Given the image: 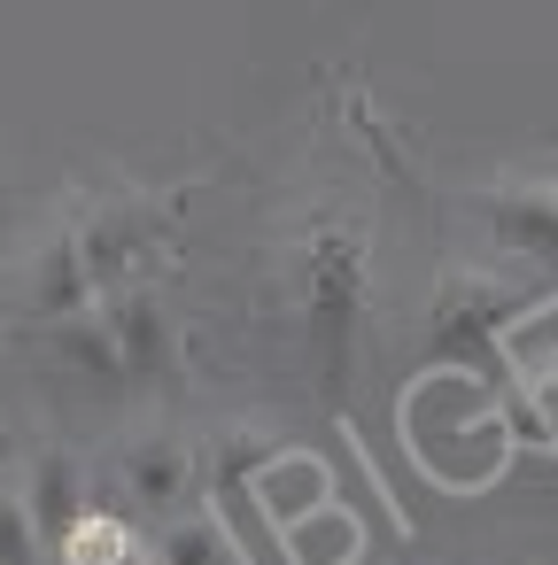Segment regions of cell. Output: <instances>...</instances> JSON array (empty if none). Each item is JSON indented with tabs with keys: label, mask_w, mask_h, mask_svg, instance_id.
Here are the masks:
<instances>
[{
	"label": "cell",
	"mask_w": 558,
	"mask_h": 565,
	"mask_svg": "<svg viewBox=\"0 0 558 565\" xmlns=\"http://www.w3.org/2000/svg\"><path fill=\"white\" fill-rule=\"evenodd\" d=\"M32 349H40L48 372L86 380V387H148V380H171V372L187 364L179 310L164 302L156 279L109 287V295H94L86 310L32 326Z\"/></svg>",
	"instance_id": "1"
},
{
	"label": "cell",
	"mask_w": 558,
	"mask_h": 565,
	"mask_svg": "<svg viewBox=\"0 0 558 565\" xmlns=\"http://www.w3.org/2000/svg\"><path fill=\"white\" fill-rule=\"evenodd\" d=\"M535 310H543V287L488 264H457L427 302V372H465L481 387L512 380V333Z\"/></svg>",
	"instance_id": "2"
},
{
	"label": "cell",
	"mask_w": 558,
	"mask_h": 565,
	"mask_svg": "<svg viewBox=\"0 0 558 565\" xmlns=\"http://www.w3.org/2000/svg\"><path fill=\"white\" fill-rule=\"evenodd\" d=\"M48 217L71 233V248H78L94 295L140 287V279H156L164 256H171V210H164L148 186H71Z\"/></svg>",
	"instance_id": "3"
},
{
	"label": "cell",
	"mask_w": 558,
	"mask_h": 565,
	"mask_svg": "<svg viewBox=\"0 0 558 565\" xmlns=\"http://www.w3.org/2000/svg\"><path fill=\"white\" fill-rule=\"evenodd\" d=\"M109 480L133 503V519L156 526V519H171V511H187L202 495V441H187L171 426H140V434H125L109 449Z\"/></svg>",
	"instance_id": "4"
},
{
	"label": "cell",
	"mask_w": 558,
	"mask_h": 565,
	"mask_svg": "<svg viewBox=\"0 0 558 565\" xmlns=\"http://www.w3.org/2000/svg\"><path fill=\"white\" fill-rule=\"evenodd\" d=\"M473 217L535 271H558V163H512L473 186Z\"/></svg>",
	"instance_id": "5"
},
{
	"label": "cell",
	"mask_w": 558,
	"mask_h": 565,
	"mask_svg": "<svg viewBox=\"0 0 558 565\" xmlns=\"http://www.w3.org/2000/svg\"><path fill=\"white\" fill-rule=\"evenodd\" d=\"M17 310H24V326H48V318H71V310H86L94 302V279H86V264H78V248H71V233L48 217L32 241H24V256H17Z\"/></svg>",
	"instance_id": "6"
},
{
	"label": "cell",
	"mask_w": 558,
	"mask_h": 565,
	"mask_svg": "<svg viewBox=\"0 0 558 565\" xmlns=\"http://www.w3.org/2000/svg\"><path fill=\"white\" fill-rule=\"evenodd\" d=\"M9 480H17V495H24V511H32V526H40L48 550H63V534L94 511V465L78 449H63V441L32 449L24 472H9Z\"/></svg>",
	"instance_id": "7"
},
{
	"label": "cell",
	"mask_w": 558,
	"mask_h": 565,
	"mask_svg": "<svg viewBox=\"0 0 558 565\" xmlns=\"http://www.w3.org/2000/svg\"><path fill=\"white\" fill-rule=\"evenodd\" d=\"M249 495H256V511L280 526V519H303L310 503H326L334 495V472H326V457L318 449H264L256 465H249Z\"/></svg>",
	"instance_id": "8"
},
{
	"label": "cell",
	"mask_w": 558,
	"mask_h": 565,
	"mask_svg": "<svg viewBox=\"0 0 558 565\" xmlns=\"http://www.w3.org/2000/svg\"><path fill=\"white\" fill-rule=\"evenodd\" d=\"M140 565H249V557H241L233 526L210 511V495H194L187 511H171V519H156V526H148Z\"/></svg>",
	"instance_id": "9"
},
{
	"label": "cell",
	"mask_w": 558,
	"mask_h": 565,
	"mask_svg": "<svg viewBox=\"0 0 558 565\" xmlns=\"http://www.w3.org/2000/svg\"><path fill=\"white\" fill-rule=\"evenodd\" d=\"M272 534H280L287 565H357V557H365V526H357V511H349L341 495L310 503L303 519H280Z\"/></svg>",
	"instance_id": "10"
},
{
	"label": "cell",
	"mask_w": 558,
	"mask_h": 565,
	"mask_svg": "<svg viewBox=\"0 0 558 565\" xmlns=\"http://www.w3.org/2000/svg\"><path fill=\"white\" fill-rule=\"evenodd\" d=\"M125 550H133V534H125V519L117 511H86L71 534H63V565H125Z\"/></svg>",
	"instance_id": "11"
},
{
	"label": "cell",
	"mask_w": 558,
	"mask_h": 565,
	"mask_svg": "<svg viewBox=\"0 0 558 565\" xmlns=\"http://www.w3.org/2000/svg\"><path fill=\"white\" fill-rule=\"evenodd\" d=\"M48 557H55V550L40 542V526H32L17 480H0V565H48Z\"/></svg>",
	"instance_id": "12"
},
{
	"label": "cell",
	"mask_w": 558,
	"mask_h": 565,
	"mask_svg": "<svg viewBox=\"0 0 558 565\" xmlns=\"http://www.w3.org/2000/svg\"><path fill=\"white\" fill-rule=\"evenodd\" d=\"M326 9H357V0H326Z\"/></svg>",
	"instance_id": "13"
}]
</instances>
